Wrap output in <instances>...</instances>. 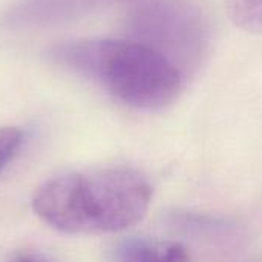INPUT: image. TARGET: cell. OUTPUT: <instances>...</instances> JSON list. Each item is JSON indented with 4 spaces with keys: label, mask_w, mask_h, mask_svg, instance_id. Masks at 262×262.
Segmentation results:
<instances>
[{
    "label": "cell",
    "mask_w": 262,
    "mask_h": 262,
    "mask_svg": "<svg viewBox=\"0 0 262 262\" xmlns=\"http://www.w3.org/2000/svg\"><path fill=\"white\" fill-rule=\"evenodd\" d=\"M51 57L140 111L167 107L186 80L164 55L129 37L64 41L51 51Z\"/></svg>",
    "instance_id": "obj_2"
},
{
    "label": "cell",
    "mask_w": 262,
    "mask_h": 262,
    "mask_svg": "<svg viewBox=\"0 0 262 262\" xmlns=\"http://www.w3.org/2000/svg\"><path fill=\"white\" fill-rule=\"evenodd\" d=\"M9 262H54L49 259L48 256L41 255V253H35V252H21L14 255Z\"/></svg>",
    "instance_id": "obj_8"
},
{
    "label": "cell",
    "mask_w": 262,
    "mask_h": 262,
    "mask_svg": "<svg viewBox=\"0 0 262 262\" xmlns=\"http://www.w3.org/2000/svg\"><path fill=\"white\" fill-rule=\"evenodd\" d=\"M152 187L130 167L71 172L45 181L32 198L38 218L69 235L115 233L146 215Z\"/></svg>",
    "instance_id": "obj_1"
},
{
    "label": "cell",
    "mask_w": 262,
    "mask_h": 262,
    "mask_svg": "<svg viewBox=\"0 0 262 262\" xmlns=\"http://www.w3.org/2000/svg\"><path fill=\"white\" fill-rule=\"evenodd\" d=\"M135 0H17L5 15L11 28H35L71 21L95 11Z\"/></svg>",
    "instance_id": "obj_4"
},
{
    "label": "cell",
    "mask_w": 262,
    "mask_h": 262,
    "mask_svg": "<svg viewBox=\"0 0 262 262\" xmlns=\"http://www.w3.org/2000/svg\"><path fill=\"white\" fill-rule=\"evenodd\" d=\"M129 38L164 55L184 77L195 72L209 49V25L190 0H135L126 18Z\"/></svg>",
    "instance_id": "obj_3"
},
{
    "label": "cell",
    "mask_w": 262,
    "mask_h": 262,
    "mask_svg": "<svg viewBox=\"0 0 262 262\" xmlns=\"http://www.w3.org/2000/svg\"><path fill=\"white\" fill-rule=\"evenodd\" d=\"M23 141V132L18 127H0V170L15 157Z\"/></svg>",
    "instance_id": "obj_7"
},
{
    "label": "cell",
    "mask_w": 262,
    "mask_h": 262,
    "mask_svg": "<svg viewBox=\"0 0 262 262\" xmlns=\"http://www.w3.org/2000/svg\"><path fill=\"white\" fill-rule=\"evenodd\" d=\"M111 262H190L186 247L175 241L134 238L120 243Z\"/></svg>",
    "instance_id": "obj_5"
},
{
    "label": "cell",
    "mask_w": 262,
    "mask_h": 262,
    "mask_svg": "<svg viewBox=\"0 0 262 262\" xmlns=\"http://www.w3.org/2000/svg\"><path fill=\"white\" fill-rule=\"evenodd\" d=\"M227 9L236 26L262 34V0H227Z\"/></svg>",
    "instance_id": "obj_6"
}]
</instances>
